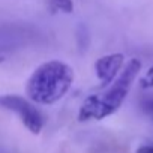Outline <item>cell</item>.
Listing matches in <instances>:
<instances>
[{
    "instance_id": "cell-1",
    "label": "cell",
    "mask_w": 153,
    "mask_h": 153,
    "mask_svg": "<svg viewBox=\"0 0 153 153\" xmlns=\"http://www.w3.org/2000/svg\"><path fill=\"white\" fill-rule=\"evenodd\" d=\"M75 80L74 69L60 60L41 63L29 76L26 95L29 101L39 105H53L63 99Z\"/></svg>"
},
{
    "instance_id": "cell-2",
    "label": "cell",
    "mask_w": 153,
    "mask_h": 153,
    "mask_svg": "<svg viewBox=\"0 0 153 153\" xmlns=\"http://www.w3.org/2000/svg\"><path fill=\"white\" fill-rule=\"evenodd\" d=\"M141 71V62L140 59L134 57L131 59L123 69L120 71L119 76L113 81V84L105 89L104 93L90 95L87 96L78 111V120L80 122H89V120H102L111 114H114L125 102V99L129 95V90Z\"/></svg>"
},
{
    "instance_id": "cell-3",
    "label": "cell",
    "mask_w": 153,
    "mask_h": 153,
    "mask_svg": "<svg viewBox=\"0 0 153 153\" xmlns=\"http://www.w3.org/2000/svg\"><path fill=\"white\" fill-rule=\"evenodd\" d=\"M0 108L18 116L21 123L32 132L39 134L44 128V116L36 105L20 95H0Z\"/></svg>"
},
{
    "instance_id": "cell-4",
    "label": "cell",
    "mask_w": 153,
    "mask_h": 153,
    "mask_svg": "<svg viewBox=\"0 0 153 153\" xmlns=\"http://www.w3.org/2000/svg\"><path fill=\"white\" fill-rule=\"evenodd\" d=\"M125 66V56L122 53H111L99 57L95 62V74L99 80V89H108L113 81L119 76L120 71Z\"/></svg>"
},
{
    "instance_id": "cell-5",
    "label": "cell",
    "mask_w": 153,
    "mask_h": 153,
    "mask_svg": "<svg viewBox=\"0 0 153 153\" xmlns=\"http://www.w3.org/2000/svg\"><path fill=\"white\" fill-rule=\"evenodd\" d=\"M47 5L51 12H63L72 14L74 12V2L72 0H47Z\"/></svg>"
},
{
    "instance_id": "cell-6",
    "label": "cell",
    "mask_w": 153,
    "mask_h": 153,
    "mask_svg": "<svg viewBox=\"0 0 153 153\" xmlns=\"http://www.w3.org/2000/svg\"><path fill=\"white\" fill-rule=\"evenodd\" d=\"M140 87L143 90H150L153 89V65L144 72V75L140 78Z\"/></svg>"
},
{
    "instance_id": "cell-7",
    "label": "cell",
    "mask_w": 153,
    "mask_h": 153,
    "mask_svg": "<svg viewBox=\"0 0 153 153\" xmlns=\"http://www.w3.org/2000/svg\"><path fill=\"white\" fill-rule=\"evenodd\" d=\"M135 153H153V146L152 144H146V146H140L137 149Z\"/></svg>"
},
{
    "instance_id": "cell-8",
    "label": "cell",
    "mask_w": 153,
    "mask_h": 153,
    "mask_svg": "<svg viewBox=\"0 0 153 153\" xmlns=\"http://www.w3.org/2000/svg\"><path fill=\"white\" fill-rule=\"evenodd\" d=\"M144 105H146V108H147L149 111H153V99H152V101H147Z\"/></svg>"
}]
</instances>
